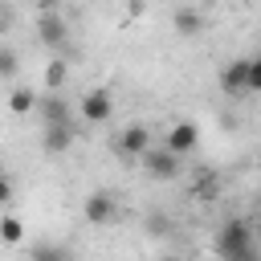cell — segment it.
I'll return each instance as SVG.
<instances>
[{
	"instance_id": "1",
	"label": "cell",
	"mask_w": 261,
	"mask_h": 261,
	"mask_svg": "<svg viewBox=\"0 0 261 261\" xmlns=\"http://www.w3.org/2000/svg\"><path fill=\"white\" fill-rule=\"evenodd\" d=\"M216 253H220V261H237V257H245V253H257L253 224H249V220H241V216L224 220V224H220V232H216Z\"/></svg>"
},
{
	"instance_id": "2",
	"label": "cell",
	"mask_w": 261,
	"mask_h": 261,
	"mask_svg": "<svg viewBox=\"0 0 261 261\" xmlns=\"http://www.w3.org/2000/svg\"><path fill=\"white\" fill-rule=\"evenodd\" d=\"M37 33H41V41H45L49 49H65V41H69V24H65V16L57 12L53 0L41 4V24H37Z\"/></svg>"
},
{
	"instance_id": "3",
	"label": "cell",
	"mask_w": 261,
	"mask_h": 261,
	"mask_svg": "<svg viewBox=\"0 0 261 261\" xmlns=\"http://www.w3.org/2000/svg\"><path fill=\"white\" fill-rule=\"evenodd\" d=\"M143 171H147L151 179H175V175L184 171V159L171 155L167 147H151V151L143 155Z\"/></svg>"
},
{
	"instance_id": "4",
	"label": "cell",
	"mask_w": 261,
	"mask_h": 261,
	"mask_svg": "<svg viewBox=\"0 0 261 261\" xmlns=\"http://www.w3.org/2000/svg\"><path fill=\"white\" fill-rule=\"evenodd\" d=\"M82 212H86V220H90V224H98V228H102V224H110V220H114L118 204H114V196H110V192H90V196H86V204H82Z\"/></svg>"
},
{
	"instance_id": "5",
	"label": "cell",
	"mask_w": 261,
	"mask_h": 261,
	"mask_svg": "<svg viewBox=\"0 0 261 261\" xmlns=\"http://www.w3.org/2000/svg\"><path fill=\"white\" fill-rule=\"evenodd\" d=\"M37 110H41L45 126H65V122H73L65 94H41V98H37Z\"/></svg>"
},
{
	"instance_id": "6",
	"label": "cell",
	"mask_w": 261,
	"mask_h": 261,
	"mask_svg": "<svg viewBox=\"0 0 261 261\" xmlns=\"http://www.w3.org/2000/svg\"><path fill=\"white\" fill-rule=\"evenodd\" d=\"M196 147H200V130H196V122H175V126L167 130V151H171V155L184 159V155H192Z\"/></svg>"
},
{
	"instance_id": "7",
	"label": "cell",
	"mask_w": 261,
	"mask_h": 261,
	"mask_svg": "<svg viewBox=\"0 0 261 261\" xmlns=\"http://www.w3.org/2000/svg\"><path fill=\"white\" fill-rule=\"evenodd\" d=\"M220 90L224 94H249V57H237L220 69Z\"/></svg>"
},
{
	"instance_id": "8",
	"label": "cell",
	"mask_w": 261,
	"mask_h": 261,
	"mask_svg": "<svg viewBox=\"0 0 261 261\" xmlns=\"http://www.w3.org/2000/svg\"><path fill=\"white\" fill-rule=\"evenodd\" d=\"M110 114H114L110 90H90V94L82 98V118H86V122H106Z\"/></svg>"
},
{
	"instance_id": "9",
	"label": "cell",
	"mask_w": 261,
	"mask_h": 261,
	"mask_svg": "<svg viewBox=\"0 0 261 261\" xmlns=\"http://www.w3.org/2000/svg\"><path fill=\"white\" fill-rule=\"evenodd\" d=\"M118 151H126V155H147L151 151V130L143 126V122H126L122 126V135H118Z\"/></svg>"
},
{
	"instance_id": "10",
	"label": "cell",
	"mask_w": 261,
	"mask_h": 261,
	"mask_svg": "<svg viewBox=\"0 0 261 261\" xmlns=\"http://www.w3.org/2000/svg\"><path fill=\"white\" fill-rule=\"evenodd\" d=\"M73 122H65V126H45V135H41V143H45V151L49 155H65L69 147H73Z\"/></svg>"
},
{
	"instance_id": "11",
	"label": "cell",
	"mask_w": 261,
	"mask_h": 261,
	"mask_svg": "<svg viewBox=\"0 0 261 261\" xmlns=\"http://www.w3.org/2000/svg\"><path fill=\"white\" fill-rule=\"evenodd\" d=\"M171 20H175V33H179V37H196V33L204 29V12H200V8H175Z\"/></svg>"
},
{
	"instance_id": "12",
	"label": "cell",
	"mask_w": 261,
	"mask_h": 261,
	"mask_svg": "<svg viewBox=\"0 0 261 261\" xmlns=\"http://www.w3.org/2000/svg\"><path fill=\"white\" fill-rule=\"evenodd\" d=\"M65 82H69V65H65V57H53L45 65V94H61Z\"/></svg>"
},
{
	"instance_id": "13",
	"label": "cell",
	"mask_w": 261,
	"mask_h": 261,
	"mask_svg": "<svg viewBox=\"0 0 261 261\" xmlns=\"http://www.w3.org/2000/svg\"><path fill=\"white\" fill-rule=\"evenodd\" d=\"M8 110H12V114H33V110H37V94L24 90V86H16V90L8 94Z\"/></svg>"
},
{
	"instance_id": "14",
	"label": "cell",
	"mask_w": 261,
	"mask_h": 261,
	"mask_svg": "<svg viewBox=\"0 0 261 261\" xmlns=\"http://www.w3.org/2000/svg\"><path fill=\"white\" fill-rule=\"evenodd\" d=\"M29 261H69V249L65 245H53V241H41V245H33Z\"/></svg>"
},
{
	"instance_id": "15",
	"label": "cell",
	"mask_w": 261,
	"mask_h": 261,
	"mask_svg": "<svg viewBox=\"0 0 261 261\" xmlns=\"http://www.w3.org/2000/svg\"><path fill=\"white\" fill-rule=\"evenodd\" d=\"M0 241H4V245H20V241H24L20 216H0Z\"/></svg>"
},
{
	"instance_id": "16",
	"label": "cell",
	"mask_w": 261,
	"mask_h": 261,
	"mask_svg": "<svg viewBox=\"0 0 261 261\" xmlns=\"http://www.w3.org/2000/svg\"><path fill=\"white\" fill-rule=\"evenodd\" d=\"M16 73V53L8 45H0V77H12Z\"/></svg>"
},
{
	"instance_id": "17",
	"label": "cell",
	"mask_w": 261,
	"mask_h": 261,
	"mask_svg": "<svg viewBox=\"0 0 261 261\" xmlns=\"http://www.w3.org/2000/svg\"><path fill=\"white\" fill-rule=\"evenodd\" d=\"M249 94H261V53L249 57Z\"/></svg>"
},
{
	"instance_id": "18",
	"label": "cell",
	"mask_w": 261,
	"mask_h": 261,
	"mask_svg": "<svg viewBox=\"0 0 261 261\" xmlns=\"http://www.w3.org/2000/svg\"><path fill=\"white\" fill-rule=\"evenodd\" d=\"M8 200H12V179L0 171V204H8Z\"/></svg>"
},
{
	"instance_id": "19",
	"label": "cell",
	"mask_w": 261,
	"mask_h": 261,
	"mask_svg": "<svg viewBox=\"0 0 261 261\" xmlns=\"http://www.w3.org/2000/svg\"><path fill=\"white\" fill-rule=\"evenodd\" d=\"M253 241H257V245H261V220H257V224H253Z\"/></svg>"
},
{
	"instance_id": "20",
	"label": "cell",
	"mask_w": 261,
	"mask_h": 261,
	"mask_svg": "<svg viewBox=\"0 0 261 261\" xmlns=\"http://www.w3.org/2000/svg\"><path fill=\"white\" fill-rule=\"evenodd\" d=\"M159 261H184V257H179V253H163Z\"/></svg>"
},
{
	"instance_id": "21",
	"label": "cell",
	"mask_w": 261,
	"mask_h": 261,
	"mask_svg": "<svg viewBox=\"0 0 261 261\" xmlns=\"http://www.w3.org/2000/svg\"><path fill=\"white\" fill-rule=\"evenodd\" d=\"M257 159H261V155H257Z\"/></svg>"
}]
</instances>
